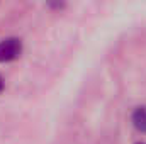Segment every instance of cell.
Instances as JSON below:
<instances>
[{"label": "cell", "mask_w": 146, "mask_h": 144, "mask_svg": "<svg viewBox=\"0 0 146 144\" xmlns=\"http://www.w3.org/2000/svg\"><path fill=\"white\" fill-rule=\"evenodd\" d=\"M22 53V41L17 37H7L3 41H0V61L2 63H9L14 61L21 56Z\"/></svg>", "instance_id": "obj_1"}, {"label": "cell", "mask_w": 146, "mask_h": 144, "mask_svg": "<svg viewBox=\"0 0 146 144\" xmlns=\"http://www.w3.org/2000/svg\"><path fill=\"white\" fill-rule=\"evenodd\" d=\"M133 126L139 132H146V105H141L133 112Z\"/></svg>", "instance_id": "obj_2"}, {"label": "cell", "mask_w": 146, "mask_h": 144, "mask_svg": "<svg viewBox=\"0 0 146 144\" xmlns=\"http://www.w3.org/2000/svg\"><path fill=\"white\" fill-rule=\"evenodd\" d=\"M3 87H5V81H3V78L0 76V93H2V90H3Z\"/></svg>", "instance_id": "obj_3"}, {"label": "cell", "mask_w": 146, "mask_h": 144, "mask_svg": "<svg viewBox=\"0 0 146 144\" xmlns=\"http://www.w3.org/2000/svg\"><path fill=\"white\" fill-rule=\"evenodd\" d=\"M139 144H145V143H139Z\"/></svg>", "instance_id": "obj_4"}]
</instances>
